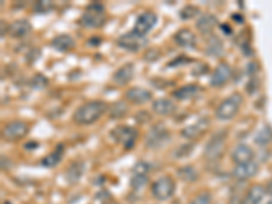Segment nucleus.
I'll return each instance as SVG.
<instances>
[{
	"mask_svg": "<svg viewBox=\"0 0 272 204\" xmlns=\"http://www.w3.org/2000/svg\"><path fill=\"white\" fill-rule=\"evenodd\" d=\"M200 13V10L195 7V6H185L183 10H181V13H180V18L181 19H192L195 18L197 14Z\"/></svg>",
	"mask_w": 272,
	"mask_h": 204,
	"instance_id": "7c9ffc66",
	"label": "nucleus"
},
{
	"mask_svg": "<svg viewBox=\"0 0 272 204\" xmlns=\"http://www.w3.org/2000/svg\"><path fill=\"white\" fill-rule=\"evenodd\" d=\"M112 136L116 142L121 143L122 147L125 150H131L135 146L138 131L132 127H128V125H118L112 131Z\"/></svg>",
	"mask_w": 272,
	"mask_h": 204,
	"instance_id": "6e6552de",
	"label": "nucleus"
},
{
	"mask_svg": "<svg viewBox=\"0 0 272 204\" xmlns=\"http://www.w3.org/2000/svg\"><path fill=\"white\" fill-rule=\"evenodd\" d=\"M133 75H135V67L132 63H127L113 74L112 79L117 86H125L132 81Z\"/></svg>",
	"mask_w": 272,
	"mask_h": 204,
	"instance_id": "f3484780",
	"label": "nucleus"
},
{
	"mask_svg": "<svg viewBox=\"0 0 272 204\" xmlns=\"http://www.w3.org/2000/svg\"><path fill=\"white\" fill-rule=\"evenodd\" d=\"M174 41L177 45L183 48H195L196 47V36L193 34L192 30H189V29L184 28L180 29L177 33L174 34Z\"/></svg>",
	"mask_w": 272,
	"mask_h": 204,
	"instance_id": "412c9836",
	"label": "nucleus"
},
{
	"mask_svg": "<svg viewBox=\"0 0 272 204\" xmlns=\"http://www.w3.org/2000/svg\"><path fill=\"white\" fill-rule=\"evenodd\" d=\"M254 152L253 148L248 146V144H244L241 143L238 146H235V148L231 151V159L234 162L235 165H245V163H249V162L253 161Z\"/></svg>",
	"mask_w": 272,
	"mask_h": 204,
	"instance_id": "4468645a",
	"label": "nucleus"
},
{
	"mask_svg": "<svg viewBox=\"0 0 272 204\" xmlns=\"http://www.w3.org/2000/svg\"><path fill=\"white\" fill-rule=\"evenodd\" d=\"M189 62H191L189 59H187V57L184 56V55H181V56L177 57V59H174L173 62H170L169 64H168V67H176L177 64H180V66H181V64H184V63H189Z\"/></svg>",
	"mask_w": 272,
	"mask_h": 204,
	"instance_id": "c9c22d12",
	"label": "nucleus"
},
{
	"mask_svg": "<svg viewBox=\"0 0 272 204\" xmlns=\"http://www.w3.org/2000/svg\"><path fill=\"white\" fill-rule=\"evenodd\" d=\"M146 38L138 36L133 32H129L127 34H122L117 38V47L121 49H125L128 52H138L141 51V48L146 45Z\"/></svg>",
	"mask_w": 272,
	"mask_h": 204,
	"instance_id": "9b49d317",
	"label": "nucleus"
},
{
	"mask_svg": "<svg viewBox=\"0 0 272 204\" xmlns=\"http://www.w3.org/2000/svg\"><path fill=\"white\" fill-rule=\"evenodd\" d=\"M63 150H64V147L63 146H57L56 150L52 152V154H49V155H47V157H44L43 159H41V165H43L44 167H55L59 163V162L61 161V158H63Z\"/></svg>",
	"mask_w": 272,
	"mask_h": 204,
	"instance_id": "bb28decb",
	"label": "nucleus"
},
{
	"mask_svg": "<svg viewBox=\"0 0 272 204\" xmlns=\"http://www.w3.org/2000/svg\"><path fill=\"white\" fill-rule=\"evenodd\" d=\"M157 21H158V17H157L155 13H153V11H146V13H143V14L138 17L132 32L138 34V36H141V37H146V36L153 30V28H154L155 24H157Z\"/></svg>",
	"mask_w": 272,
	"mask_h": 204,
	"instance_id": "9d476101",
	"label": "nucleus"
},
{
	"mask_svg": "<svg viewBox=\"0 0 272 204\" xmlns=\"http://www.w3.org/2000/svg\"><path fill=\"white\" fill-rule=\"evenodd\" d=\"M85 173V163L82 161H74L66 170V180L70 184H75L82 178Z\"/></svg>",
	"mask_w": 272,
	"mask_h": 204,
	"instance_id": "5701e85b",
	"label": "nucleus"
},
{
	"mask_svg": "<svg viewBox=\"0 0 272 204\" xmlns=\"http://www.w3.org/2000/svg\"><path fill=\"white\" fill-rule=\"evenodd\" d=\"M206 53L208 56L214 57H219L223 53V44H222L221 38L215 34H211L210 38L207 40Z\"/></svg>",
	"mask_w": 272,
	"mask_h": 204,
	"instance_id": "a878e982",
	"label": "nucleus"
},
{
	"mask_svg": "<svg viewBox=\"0 0 272 204\" xmlns=\"http://www.w3.org/2000/svg\"><path fill=\"white\" fill-rule=\"evenodd\" d=\"M30 32H32V25L28 19H17L9 26V34L13 38H24L29 36Z\"/></svg>",
	"mask_w": 272,
	"mask_h": 204,
	"instance_id": "a211bd4d",
	"label": "nucleus"
},
{
	"mask_svg": "<svg viewBox=\"0 0 272 204\" xmlns=\"http://www.w3.org/2000/svg\"><path fill=\"white\" fill-rule=\"evenodd\" d=\"M106 22V9L102 3L94 2L86 7L80 17V25L86 29H98Z\"/></svg>",
	"mask_w": 272,
	"mask_h": 204,
	"instance_id": "f03ea898",
	"label": "nucleus"
},
{
	"mask_svg": "<svg viewBox=\"0 0 272 204\" xmlns=\"http://www.w3.org/2000/svg\"><path fill=\"white\" fill-rule=\"evenodd\" d=\"M265 193H267V190L263 185L254 184L246 190L244 197L241 199V204H260L263 201Z\"/></svg>",
	"mask_w": 272,
	"mask_h": 204,
	"instance_id": "6ab92c4d",
	"label": "nucleus"
},
{
	"mask_svg": "<svg viewBox=\"0 0 272 204\" xmlns=\"http://www.w3.org/2000/svg\"><path fill=\"white\" fill-rule=\"evenodd\" d=\"M174 192H176V182L169 176L161 177L151 185V195L154 196V199L161 201L170 199L174 195Z\"/></svg>",
	"mask_w": 272,
	"mask_h": 204,
	"instance_id": "423d86ee",
	"label": "nucleus"
},
{
	"mask_svg": "<svg viewBox=\"0 0 272 204\" xmlns=\"http://www.w3.org/2000/svg\"><path fill=\"white\" fill-rule=\"evenodd\" d=\"M153 110L158 116H172L177 110V105L170 98H158L153 102Z\"/></svg>",
	"mask_w": 272,
	"mask_h": 204,
	"instance_id": "aec40b11",
	"label": "nucleus"
},
{
	"mask_svg": "<svg viewBox=\"0 0 272 204\" xmlns=\"http://www.w3.org/2000/svg\"><path fill=\"white\" fill-rule=\"evenodd\" d=\"M48 85V81L44 75H36L33 79V86L36 89H43Z\"/></svg>",
	"mask_w": 272,
	"mask_h": 204,
	"instance_id": "f704fd0d",
	"label": "nucleus"
},
{
	"mask_svg": "<svg viewBox=\"0 0 272 204\" xmlns=\"http://www.w3.org/2000/svg\"><path fill=\"white\" fill-rule=\"evenodd\" d=\"M51 47L59 52H67V51H70L75 47V41L68 34H60V36H56L52 40Z\"/></svg>",
	"mask_w": 272,
	"mask_h": 204,
	"instance_id": "b1692460",
	"label": "nucleus"
},
{
	"mask_svg": "<svg viewBox=\"0 0 272 204\" xmlns=\"http://www.w3.org/2000/svg\"><path fill=\"white\" fill-rule=\"evenodd\" d=\"M199 90H200V87L197 85H195V83H192V85H185L183 86V87L177 89V90H174L173 97L176 100L188 101L191 100V98H193V97L199 93Z\"/></svg>",
	"mask_w": 272,
	"mask_h": 204,
	"instance_id": "393cba45",
	"label": "nucleus"
},
{
	"mask_svg": "<svg viewBox=\"0 0 272 204\" xmlns=\"http://www.w3.org/2000/svg\"><path fill=\"white\" fill-rule=\"evenodd\" d=\"M103 204H118V203H113V201H109V203H103Z\"/></svg>",
	"mask_w": 272,
	"mask_h": 204,
	"instance_id": "58836bf2",
	"label": "nucleus"
},
{
	"mask_svg": "<svg viewBox=\"0 0 272 204\" xmlns=\"http://www.w3.org/2000/svg\"><path fill=\"white\" fill-rule=\"evenodd\" d=\"M128 113V104L125 101H118L116 104H113L108 110V114L110 119H122Z\"/></svg>",
	"mask_w": 272,
	"mask_h": 204,
	"instance_id": "cd10ccee",
	"label": "nucleus"
},
{
	"mask_svg": "<svg viewBox=\"0 0 272 204\" xmlns=\"http://www.w3.org/2000/svg\"><path fill=\"white\" fill-rule=\"evenodd\" d=\"M258 173V163L257 162H249L245 165H237L233 169V177L239 181H245L252 178Z\"/></svg>",
	"mask_w": 272,
	"mask_h": 204,
	"instance_id": "dca6fc26",
	"label": "nucleus"
},
{
	"mask_svg": "<svg viewBox=\"0 0 272 204\" xmlns=\"http://www.w3.org/2000/svg\"><path fill=\"white\" fill-rule=\"evenodd\" d=\"M265 190H267L268 195H271V196H272V178H271V180H269V181H268L267 188H265Z\"/></svg>",
	"mask_w": 272,
	"mask_h": 204,
	"instance_id": "e433bc0d",
	"label": "nucleus"
},
{
	"mask_svg": "<svg viewBox=\"0 0 272 204\" xmlns=\"http://www.w3.org/2000/svg\"><path fill=\"white\" fill-rule=\"evenodd\" d=\"M212 203V196L210 192H202L193 197L188 204H211Z\"/></svg>",
	"mask_w": 272,
	"mask_h": 204,
	"instance_id": "2f4dec72",
	"label": "nucleus"
},
{
	"mask_svg": "<svg viewBox=\"0 0 272 204\" xmlns=\"http://www.w3.org/2000/svg\"><path fill=\"white\" fill-rule=\"evenodd\" d=\"M170 140V131L162 123L154 124L146 136V147L160 148Z\"/></svg>",
	"mask_w": 272,
	"mask_h": 204,
	"instance_id": "39448f33",
	"label": "nucleus"
},
{
	"mask_svg": "<svg viewBox=\"0 0 272 204\" xmlns=\"http://www.w3.org/2000/svg\"><path fill=\"white\" fill-rule=\"evenodd\" d=\"M216 26H218V19H216L215 15L212 14H203L196 22L197 30L202 34H210L211 36Z\"/></svg>",
	"mask_w": 272,
	"mask_h": 204,
	"instance_id": "4be33fe9",
	"label": "nucleus"
},
{
	"mask_svg": "<svg viewBox=\"0 0 272 204\" xmlns=\"http://www.w3.org/2000/svg\"><path fill=\"white\" fill-rule=\"evenodd\" d=\"M208 127H210V120L207 117H203V119L197 120L196 123L192 124V125L185 127L181 131V136L188 139V140H195V139L200 138L203 133L208 129Z\"/></svg>",
	"mask_w": 272,
	"mask_h": 204,
	"instance_id": "ddd939ff",
	"label": "nucleus"
},
{
	"mask_svg": "<svg viewBox=\"0 0 272 204\" xmlns=\"http://www.w3.org/2000/svg\"><path fill=\"white\" fill-rule=\"evenodd\" d=\"M231 67L227 63H219L215 67V70L212 72L211 79H210V85L212 87H221L225 86L231 78Z\"/></svg>",
	"mask_w": 272,
	"mask_h": 204,
	"instance_id": "f8f14e48",
	"label": "nucleus"
},
{
	"mask_svg": "<svg viewBox=\"0 0 272 204\" xmlns=\"http://www.w3.org/2000/svg\"><path fill=\"white\" fill-rule=\"evenodd\" d=\"M125 100L135 105H143L153 100V93L143 87H131L125 91Z\"/></svg>",
	"mask_w": 272,
	"mask_h": 204,
	"instance_id": "2eb2a0df",
	"label": "nucleus"
},
{
	"mask_svg": "<svg viewBox=\"0 0 272 204\" xmlns=\"http://www.w3.org/2000/svg\"><path fill=\"white\" fill-rule=\"evenodd\" d=\"M226 139H227V131H218L211 136L204 148V157L208 161H218L225 151Z\"/></svg>",
	"mask_w": 272,
	"mask_h": 204,
	"instance_id": "20e7f679",
	"label": "nucleus"
},
{
	"mask_svg": "<svg viewBox=\"0 0 272 204\" xmlns=\"http://www.w3.org/2000/svg\"><path fill=\"white\" fill-rule=\"evenodd\" d=\"M193 147H195V143H188V144H184V146H180L176 151L173 152L174 157L176 158H184L188 157L191 152H192Z\"/></svg>",
	"mask_w": 272,
	"mask_h": 204,
	"instance_id": "473e14b6",
	"label": "nucleus"
},
{
	"mask_svg": "<svg viewBox=\"0 0 272 204\" xmlns=\"http://www.w3.org/2000/svg\"><path fill=\"white\" fill-rule=\"evenodd\" d=\"M179 176L187 182H195L199 178V173L193 166H184L179 169Z\"/></svg>",
	"mask_w": 272,
	"mask_h": 204,
	"instance_id": "c756f323",
	"label": "nucleus"
},
{
	"mask_svg": "<svg viewBox=\"0 0 272 204\" xmlns=\"http://www.w3.org/2000/svg\"><path fill=\"white\" fill-rule=\"evenodd\" d=\"M272 142V128L269 125H264L263 128H260L257 133L254 135V143L257 146H267Z\"/></svg>",
	"mask_w": 272,
	"mask_h": 204,
	"instance_id": "c85d7f7f",
	"label": "nucleus"
},
{
	"mask_svg": "<svg viewBox=\"0 0 272 204\" xmlns=\"http://www.w3.org/2000/svg\"><path fill=\"white\" fill-rule=\"evenodd\" d=\"M109 110V106L103 101H89L86 104L80 105L72 116L74 123L78 125H91L97 120L102 117Z\"/></svg>",
	"mask_w": 272,
	"mask_h": 204,
	"instance_id": "f257e3e1",
	"label": "nucleus"
},
{
	"mask_svg": "<svg viewBox=\"0 0 272 204\" xmlns=\"http://www.w3.org/2000/svg\"><path fill=\"white\" fill-rule=\"evenodd\" d=\"M52 9H53V3H52V2H47V0L37 2V3L34 5V11H36V13H40V14L49 13Z\"/></svg>",
	"mask_w": 272,
	"mask_h": 204,
	"instance_id": "72a5a7b5",
	"label": "nucleus"
},
{
	"mask_svg": "<svg viewBox=\"0 0 272 204\" xmlns=\"http://www.w3.org/2000/svg\"><path fill=\"white\" fill-rule=\"evenodd\" d=\"M149 171H150V163L143 161L135 163V166L132 169L131 181H129L132 189L141 190L147 185V182H149Z\"/></svg>",
	"mask_w": 272,
	"mask_h": 204,
	"instance_id": "1a4fd4ad",
	"label": "nucleus"
},
{
	"mask_svg": "<svg viewBox=\"0 0 272 204\" xmlns=\"http://www.w3.org/2000/svg\"><path fill=\"white\" fill-rule=\"evenodd\" d=\"M5 204H10V203H5Z\"/></svg>",
	"mask_w": 272,
	"mask_h": 204,
	"instance_id": "ea45409f",
	"label": "nucleus"
},
{
	"mask_svg": "<svg viewBox=\"0 0 272 204\" xmlns=\"http://www.w3.org/2000/svg\"><path fill=\"white\" fill-rule=\"evenodd\" d=\"M221 29L222 30H225L226 33H227V36H230V34H231V29H230L227 25H221Z\"/></svg>",
	"mask_w": 272,
	"mask_h": 204,
	"instance_id": "4c0bfd02",
	"label": "nucleus"
},
{
	"mask_svg": "<svg viewBox=\"0 0 272 204\" xmlns=\"http://www.w3.org/2000/svg\"><path fill=\"white\" fill-rule=\"evenodd\" d=\"M29 133V125L25 121H10L2 129V138L6 142L14 143L24 139Z\"/></svg>",
	"mask_w": 272,
	"mask_h": 204,
	"instance_id": "0eeeda50",
	"label": "nucleus"
},
{
	"mask_svg": "<svg viewBox=\"0 0 272 204\" xmlns=\"http://www.w3.org/2000/svg\"><path fill=\"white\" fill-rule=\"evenodd\" d=\"M241 104H242V95L239 93L229 95L227 98H225L221 104L218 105V108L215 110V116L219 120H223V121L231 120L238 113Z\"/></svg>",
	"mask_w": 272,
	"mask_h": 204,
	"instance_id": "7ed1b4c3",
	"label": "nucleus"
}]
</instances>
